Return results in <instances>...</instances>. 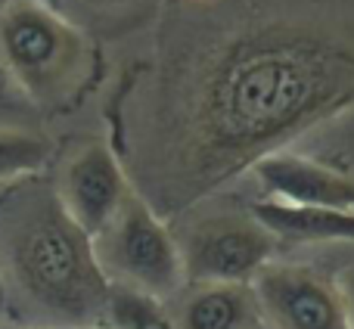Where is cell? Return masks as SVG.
<instances>
[{
	"instance_id": "cell-1",
	"label": "cell",
	"mask_w": 354,
	"mask_h": 329,
	"mask_svg": "<svg viewBox=\"0 0 354 329\" xmlns=\"http://www.w3.org/2000/svg\"><path fill=\"white\" fill-rule=\"evenodd\" d=\"M168 41L140 149L156 214L354 106V0H214Z\"/></svg>"
},
{
	"instance_id": "cell-2",
	"label": "cell",
	"mask_w": 354,
	"mask_h": 329,
	"mask_svg": "<svg viewBox=\"0 0 354 329\" xmlns=\"http://www.w3.org/2000/svg\"><path fill=\"white\" fill-rule=\"evenodd\" d=\"M0 276L41 329H106L112 283L93 239L66 214L53 187L25 180L0 199Z\"/></svg>"
},
{
	"instance_id": "cell-3",
	"label": "cell",
	"mask_w": 354,
	"mask_h": 329,
	"mask_svg": "<svg viewBox=\"0 0 354 329\" xmlns=\"http://www.w3.org/2000/svg\"><path fill=\"white\" fill-rule=\"evenodd\" d=\"M91 35L44 0H0V68L35 106L66 112L97 81Z\"/></svg>"
},
{
	"instance_id": "cell-4",
	"label": "cell",
	"mask_w": 354,
	"mask_h": 329,
	"mask_svg": "<svg viewBox=\"0 0 354 329\" xmlns=\"http://www.w3.org/2000/svg\"><path fill=\"white\" fill-rule=\"evenodd\" d=\"M93 255L112 286L134 289L156 301H168L187 283L174 233L137 189L93 236Z\"/></svg>"
},
{
	"instance_id": "cell-5",
	"label": "cell",
	"mask_w": 354,
	"mask_h": 329,
	"mask_svg": "<svg viewBox=\"0 0 354 329\" xmlns=\"http://www.w3.org/2000/svg\"><path fill=\"white\" fill-rule=\"evenodd\" d=\"M274 245L277 239L252 212L202 214L177 239L187 283H252L270 264Z\"/></svg>"
},
{
	"instance_id": "cell-6",
	"label": "cell",
	"mask_w": 354,
	"mask_h": 329,
	"mask_svg": "<svg viewBox=\"0 0 354 329\" xmlns=\"http://www.w3.org/2000/svg\"><path fill=\"white\" fill-rule=\"evenodd\" d=\"M264 329H348L336 283L301 264H264L252 276Z\"/></svg>"
},
{
	"instance_id": "cell-7",
	"label": "cell",
	"mask_w": 354,
	"mask_h": 329,
	"mask_svg": "<svg viewBox=\"0 0 354 329\" xmlns=\"http://www.w3.org/2000/svg\"><path fill=\"white\" fill-rule=\"evenodd\" d=\"M53 189L68 218L93 239L115 218V212L134 187L128 183L115 149L103 140H93L68 156Z\"/></svg>"
},
{
	"instance_id": "cell-8",
	"label": "cell",
	"mask_w": 354,
	"mask_h": 329,
	"mask_svg": "<svg viewBox=\"0 0 354 329\" xmlns=\"http://www.w3.org/2000/svg\"><path fill=\"white\" fill-rule=\"evenodd\" d=\"M252 171L264 187V199L354 212V177L324 162L280 149L258 159Z\"/></svg>"
},
{
	"instance_id": "cell-9",
	"label": "cell",
	"mask_w": 354,
	"mask_h": 329,
	"mask_svg": "<svg viewBox=\"0 0 354 329\" xmlns=\"http://www.w3.org/2000/svg\"><path fill=\"white\" fill-rule=\"evenodd\" d=\"M177 329H258V305L249 283H183L162 301Z\"/></svg>"
},
{
	"instance_id": "cell-10",
	"label": "cell",
	"mask_w": 354,
	"mask_h": 329,
	"mask_svg": "<svg viewBox=\"0 0 354 329\" xmlns=\"http://www.w3.org/2000/svg\"><path fill=\"white\" fill-rule=\"evenodd\" d=\"M274 239L289 243H354V212L317 205H289L261 199L249 208Z\"/></svg>"
},
{
	"instance_id": "cell-11",
	"label": "cell",
	"mask_w": 354,
	"mask_h": 329,
	"mask_svg": "<svg viewBox=\"0 0 354 329\" xmlns=\"http://www.w3.org/2000/svg\"><path fill=\"white\" fill-rule=\"evenodd\" d=\"M50 143L31 131L0 128V183L35 177L50 162Z\"/></svg>"
},
{
	"instance_id": "cell-12",
	"label": "cell",
	"mask_w": 354,
	"mask_h": 329,
	"mask_svg": "<svg viewBox=\"0 0 354 329\" xmlns=\"http://www.w3.org/2000/svg\"><path fill=\"white\" fill-rule=\"evenodd\" d=\"M106 329H177V326L171 323L162 301L134 292V289L112 286Z\"/></svg>"
},
{
	"instance_id": "cell-13",
	"label": "cell",
	"mask_w": 354,
	"mask_h": 329,
	"mask_svg": "<svg viewBox=\"0 0 354 329\" xmlns=\"http://www.w3.org/2000/svg\"><path fill=\"white\" fill-rule=\"evenodd\" d=\"M333 283H336V292H339V301H342L348 329H354V264L345 267V270H339V276Z\"/></svg>"
},
{
	"instance_id": "cell-14",
	"label": "cell",
	"mask_w": 354,
	"mask_h": 329,
	"mask_svg": "<svg viewBox=\"0 0 354 329\" xmlns=\"http://www.w3.org/2000/svg\"><path fill=\"white\" fill-rule=\"evenodd\" d=\"M72 3L84 6V10H97V12H112V10H124V6H134L137 0H72Z\"/></svg>"
},
{
	"instance_id": "cell-15",
	"label": "cell",
	"mask_w": 354,
	"mask_h": 329,
	"mask_svg": "<svg viewBox=\"0 0 354 329\" xmlns=\"http://www.w3.org/2000/svg\"><path fill=\"white\" fill-rule=\"evenodd\" d=\"M6 308V289H3V276H0V311Z\"/></svg>"
},
{
	"instance_id": "cell-16",
	"label": "cell",
	"mask_w": 354,
	"mask_h": 329,
	"mask_svg": "<svg viewBox=\"0 0 354 329\" xmlns=\"http://www.w3.org/2000/svg\"><path fill=\"white\" fill-rule=\"evenodd\" d=\"M0 329H41V326H3L0 323Z\"/></svg>"
},
{
	"instance_id": "cell-17",
	"label": "cell",
	"mask_w": 354,
	"mask_h": 329,
	"mask_svg": "<svg viewBox=\"0 0 354 329\" xmlns=\"http://www.w3.org/2000/svg\"><path fill=\"white\" fill-rule=\"evenodd\" d=\"M258 329H264V326H258Z\"/></svg>"
}]
</instances>
